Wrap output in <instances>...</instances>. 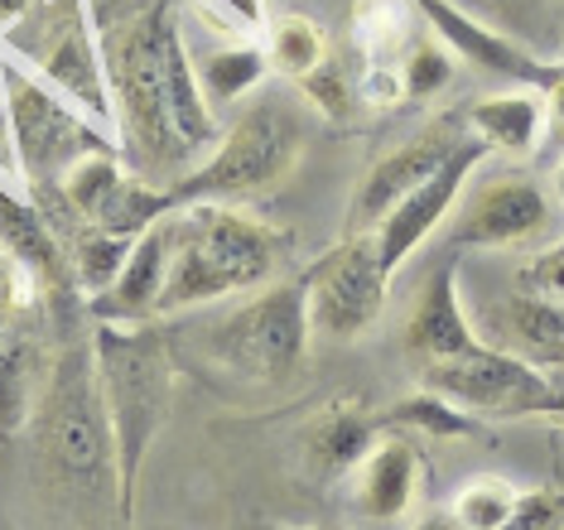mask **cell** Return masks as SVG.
Instances as JSON below:
<instances>
[{"label": "cell", "mask_w": 564, "mask_h": 530, "mask_svg": "<svg viewBox=\"0 0 564 530\" xmlns=\"http://www.w3.org/2000/svg\"><path fill=\"white\" fill-rule=\"evenodd\" d=\"M184 0H93L126 164L160 188L194 174L223 126L198 83V58L178 24Z\"/></svg>", "instance_id": "6da1fadb"}, {"label": "cell", "mask_w": 564, "mask_h": 530, "mask_svg": "<svg viewBox=\"0 0 564 530\" xmlns=\"http://www.w3.org/2000/svg\"><path fill=\"white\" fill-rule=\"evenodd\" d=\"M30 430L40 439L44 483L58 493V501L117 497V444H111L93 343H73L48 361Z\"/></svg>", "instance_id": "7a4b0ae2"}, {"label": "cell", "mask_w": 564, "mask_h": 530, "mask_svg": "<svg viewBox=\"0 0 564 530\" xmlns=\"http://www.w3.org/2000/svg\"><path fill=\"white\" fill-rule=\"evenodd\" d=\"M285 261V237L261 217L232 208V203H184L174 208V256L170 280L160 294V318L184 309L227 300V294L261 290Z\"/></svg>", "instance_id": "3957f363"}, {"label": "cell", "mask_w": 564, "mask_h": 530, "mask_svg": "<svg viewBox=\"0 0 564 530\" xmlns=\"http://www.w3.org/2000/svg\"><path fill=\"white\" fill-rule=\"evenodd\" d=\"M97 381L107 400L111 444H117V511H135V487L145 454L155 444L170 410V347L155 323H111L97 318Z\"/></svg>", "instance_id": "277c9868"}, {"label": "cell", "mask_w": 564, "mask_h": 530, "mask_svg": "<svg viewBox=\"0 0 564 530\" xmlns=\"http://www.w3.org/2000/svg\"><path fill=\"white\" fill-rule=\"evenodd\" d=\"M6 48L20 54L44 83H54L63 97H73L97 126L117 121L101 39L87 0H34L24 15L6 24Z\"/></svg>", "instance_id": "5b68a950"}, {"label": "cell", "mask_w": 564, "mask_h": 530, "mask_svg": "<svg viewBox=\"0 0 564 530\" xmlns=\"http://www.w3.org/2000/svg\"><path fill=\"white\" fill-rule=\"evenodd\" d=\"M0 87H6V121L15 136V160L30 188L58 184L83 154L117 150L107 136H97L93 116L73 97H63L54 83H44L34 68H20L10 54H0Z\"/></svg>", "instance_id": "8992f818"}, {"label": "cell", "mask_w": 564, "mask_h": 530, "mask_svg": "<svg viewBox=\"0 0 564 530\" xmlns=\"http://www.w3.org/2000/svg\"><path fill=\"white\" fill-rule=\"evenodd\" d=\"M314 323H310V280H280L237 304L208 333L213 361L256 386H285L304 367Z\"/></svg>", "instance_id": "52a82bcc"}, {"label": "cell", "mask_w": 564, "mask_h": 530, "mask_svg": "<svg viewBox=\"0 0 564 530\" xmlns=\"http://www.w3.org/2000/svg\"><path fill=\"white\" fill-rule=\"evenodd\" d=\"M294 160H300L294 121L275 101H251L227 126V136L213 145L208 160L170 188V203L184 208V203H208V198L213 203L251 198V193L280 184L294 170Z\"/></svg>", "instance_id": "ba28073f"}, {"label": "cell", "mask_w": 564, "mask_h": 530, "mask_svg": "<svg viewBox=\"0 0 564 530\" xmlns=\"http://www.w3.org/2000/svg\"><path fill=\"white\" fill-rule=\"evenodd\" d=\"M310 280V323L318 338L352 343L362 338L387 309V280L391 270L381 261L377 231H348L333 251L304 270Z\"/></svg>", "instance_id": "9c48e42d"}, {"label": "cell", "mask_w": 564, "mask_h": 530, "mask_svg": "<svg viewBox=\"0 0 564 530\" xmlns=\"http://www.w3.org/2000/svg\"><path fill=\"white\" fill-rule=\"evenodd\" d=\"M420 386L464 410H482V415H531L535 400L545 396L550 377L517 353L473 347V353H458V357L425 361L420 367Z\"/></svg>", "instance_id": "30bf717a"}, {"label": "cell", "mask_w": 564, "mask_h": 530, "mask_svg": "<svg viewBox=\"0 0 564 530\" xmlns=\"http://www.w3.org/2000/svg\"><path fill=\"white\" fill-rule=\"evenodd\" d=\"M464 140H468L464 126L444 116V121L425 126L420 136H410L405 145H395L391 154H381V160L367 170L362 188H357V198H352L348 231H377L381 217H387L415 184H425V179L440 170V164H444L458 145H464Z\"/></svg>", "instance_id": "8fae6325"}, {"label": "cell", "mask_w": 564, "mask_h": 530, "mask_svg": "<svg viewBox=\"0 0 564 530\" xmlns=\"http://www.w3.org/2000/svg\"><path fill=\"white\" fill-rule=\"evenodd\" d=\"M482 150H487V140L482 136H468L464 145H458L448 160L434 170L425 184H415L405 193L395 208L377 223V241H381V261H387V270L395 275L405 261H410V251L420 247V241L430 237L434 227L448 217V208L458 203V193H464L468 184V174H473V164L482 160Z\"/></svg>", "instance_id": "7c38bea8"}, {"label": "cell", "mask_w": 564, "mask_h": 530, "mask_svg": "<svg viewBox=\"0 0 564 530\" xmlns=\"http://www.w3.org/2000/svg\"><path fill=\"white\" fill-rule=\"evenodd\" d=\"M545 227V193L525 174H497L464 198L448 241L454 247H511Z\"/></svg>", "instance_id": "4fadbf2b"}, {"label": "cell", "mask_w": 564, "mask_h": 530, "mask_svg": "<svg viewBox=\"0 0 564 530\" xmlns=\"http://www.w3.org/2000/svg\"><path fill=\"white\" fill-rule=\"evenodd\" d=\"M0 251L30 275L34 290L54 294V304H63V294L78 290L68 266V247H63L58 227L48 223V213L40 208V198H15L0 184Z\"/></svg>", "instance_id": "5bb4252c"}, {"label": "cell", "mask_w": 564, "mask_h": 530, "mask_svg": "<svg viewBox=\"0 0 564 530\" xmlns=\"http://www.w3.org/2000/svg\"><path fill=\"white\" fill-rule=\"evenodd\" d=\"M170 256H174V213H164L160 223H150L135 237L117 284L93 300V318H111V323L160 318V294H164V280H170Z\"/></svg>", "instance_id": "9a60e30c"}, {"label": "cell", "mask_w": 564, "mask_h": 530, "mask_svg": "<svg viewBox=\"0 0 564 530\" xmlns=\"http://www.w3.org/2000/svg\"><path fill=\"white\" fill-rule=\"evenodd\" d=\"M420 10H425V20L440 30V39L448 48H458L468 63H478V68L497 73V77H511V83H525V87H550L560 77V68H545V63H535L531 54H521L511 39L482 30V24H473L458 6H448V0H415Z\"/></svg>", "instance_id": "2e32d148"}, {"label": "cell", "mask_w": 564, "mask_h": 530, "mask_svg": "<svg viewBox=\"0 0 564 530\" xmlns=\"http://www.w3.org/2000/svg\"><path fill=\"white\" fill-rule=\"evenodd\" d=\"M405 347L410 357H458V353H473L478 333L468 328L464 309H458V284H454V266H440L434 275L425 280L415 309H410V323H405Z\"/></svg>", "instance_id": "e0dca14e"}, {"label": "cell", "mask_w": 564, "mask_h": 530, "mask_svg": "<svg viewBox=\"0 0 564 530\" xmlns=\"http://www.w3.org/2000/svg\"><path fill=\"white\" fill-rule=\"evenodd\" d=\"M352 477H357V501H362L367 516H377V521H401L410 511V501H415V487H420V454L401 434L377 439L371 454L352 468Z\"/></svg>", "instance_id": "ac0fdd59"}, {"label": "cell", "mask_w": 564, "mask_h": 530, "mask_svg": "<svg viewBox=\"0 0 564 530\" xmlns=\"http://www.w3.org/2000/svg\"><path fill=\"white\" fill-rule=\"evenodd\" d=\"M48 367L40 361V338L30 328H10L0 338V439H15L34 420Z\"/></svg>", "instance_id": "d6986e66"}, {"label": "cell", "mask_w": 564, "mask_h": 530, "mask_svg": "<svg viewBox=\"0 0 564 530\" xmlns=\"http://www.w3.org/2000/svg\"><path fill=\"white\" fill-rule=\"evenodd\" d=\"M497 328H502L511 353L525 357L531 367H564V304L517 294L497 309Z\"/></svg>", "instance_id": "ffe728a7"}, {"label": "cell", "mask_w": 564, "mask_h": 530, "mask_svg": "<svg viewBox=\"0 0 564 530\" xmlns=\"http://www.w3.org/2000/svg\"><path fill=\"white\" fill-rule=\"evenodd\" d=\"M371 444H377V420L357 405H328L304 430V448L318 473H352L371 454Z\"/></svg>", "instance_id": "44dd1931"}, {"label": "cell", "mask_w": 564, "mask_h": 530, "mask_svg": "<svg viewBox=\"0 0 564 530\" xmlns=\"http://www.w3.org/2000/svg\"><path fill=\"white\" fill-rule=\"evenodd\" d=\"M63 247H68V266H73V280H78V294L97 300L101 290L117 284L135 237H121V231H107L97 223H73V227H63Z\"/></svg>", "instance_id": "7402d4cb"}, {"label": "cell", "mask_w": 564, "mask_h": 530, "mask_svg": "<svg viewBox=\"0 0 564 530\" xmlns=\"http://www.w3.org/2000/svg\"><path fill=\"white\" fill-rule=\"evenodd\" d=\"M468 121L487 145H497L507 154H531L545 131V107H541V97H531V93H507V97L478 101V107L468 111Z\"/></svg>", "instance_id": "603a6c76"}, {"label": "cell", "mask_w": 564, "mask_h": 530, "mask_svg": "<svg viewBox=\"0 0 564 530\" xmlns=\"http://www.w3.org/2000/svg\"><path fill=\"white\" fill-rule=\"evenodd\" d=\"M265 73H271V58H265V48L247 44V39H241V44H227V48H213V54L198 58V83H203V93H208L213 107H232V101H241Z\"/></svg>", "instance_id": "cb8c5ba5"}, {"label": "cell", "mask_w": 564, "mask_h": 530, "mask_svg": "<svg viewBox=\"0 0 564 530\" xmlns=\"http://www.w3.org/2000/svg\"><path fill=\"white\" fill-rule=\"evenodd\" d=\"M265 58H271V68L280 77H310L318 63H328V39L318 30V20L310 15H275L265 24Z\"/></svg>", "instance_id": "d4e9b609"}, {"label": "cell", "mask_w": 564, "mask_h": 530, "mask_svg": "<svg viewBox=\"0 0 564 530\" xmlns=\"http://www.w3.org/2000/svg\"><path fill=\"white\" fill-rule=\"evenodd\" d=\"M511 516H517V493H511L507 483H492V477L473 483L468 493H458V501H454V521L473 526V530L511 526Z\"/></svg>", "instance_id": "484cf974"}, {"label": "cell", "mask_w": 564, "mask_h": 530, "mask_svg": "<svg viewBox=\"0 0 564 530\" xmlns=\"http://www.w3.org/2000/svg\"><path fill=\"white\" fill-rule=\"evenodd\" d=\"M391 424H410V430L420 434H473V420L464 415V405H454V400L434 396V391H420L415 400H405V405L391 410Z\"/></svg>", "instance_id": "4316f807"}, {"label": "cell", "mask_w": 564, "mask_h": 530, "mask_svg": "<svg viewBox=\"0 0 564 530\" xmlns=\"http://www.w3.org/2000/svg\"><path fill=\"white\" fill-rule=\"evenodd\" d=\"M300 93H304L310 107H318V116H328V121H348L357 87L348 83V73L328 58V63H318L310 77H300Z\"/></svg>", "instance_id": "83f0119b"}, {"label": "cell", "mask_w": 564, "mask_h": 530, "mask_svg": "<svg viewBox=\"0 0 564 530\" xmlns=\"http://www.w3.org/2000/svg\"><path fill=\"white\" fill-rule=\"evenodd\" d=\"M448 54L440 44H415V54L405 63V97H434L448 83Z\"/></svg>", "instance_id": "f1b7e54d"}, {"label": "cell", "mask_w": 564, "mask_h": 530, "mask_svg": "<svg viewBox=\"0 0 564 530\" xmlns=\"http://www.w3.org/2000/svg\"><path fill=\"white\" fill-rule=\"evenodd\" d=\"M194 6L208 15V10H232V20H237V34H256V30H265V10H261V0H194Z\"/></svg>", "instance_id": "f546056e"}, {"label": "cell", "mask_w": 564, "mask_h": 530, "mask_svg": "<svg viewBox=\"0 0 564 530\" xmlns=\"http://www.w3.org/2000/svg\"><path fill=\"white\" fill-rule=\"evenodd\" d=\"M550 140H555V145H564V68H560V77L555 83H550Z\"/></svg>", "instance_id": "4dcf8cb0"}, {"label": "cell", "mask_w": 564, "mask_h": 530, "mask_svg": "<svg viewBox=\"0 0 564 530\" xmlns=\"http://www.w3.org/2000/svg\"><path fill=\"white\" fill-rule=\"evenodd\" d=\"M535 410H541V415H560L564 420V381H550L545 396L535 400Z\"/></svg>", "instance_id": "1f68e13d"}, {"label": "cell", "mask_w": 564, "mask_h": 530, "mask_svg": "<svg viewBox=\"0 0 564 530\" xmlns=\"http://www.w3.org/2000/svg\"><path fill=\"white\" fill-rule=\"evenodd\" d=\"M535 275H541L545 290H560V294H564V251H560V256H550V261L535 270Z\"/></svg>", "instance_id": "d6a6232c"}, {"label": "cell", "mask_w": 564, "mask_h": 530, "mask_svg": "<svg viewBox=\"0 0 564 530\" xmlns=\"http://www.w3.org/2000/svg\"><path fill=\"white\" fill-rule=\"evenodd\" d=\"M30 6H34V0H0V30H6V24L15 20V15H24Z\"/></svg>", "instance_id": "836d02e7"}, {"label": "cell", "mask_w": 564, "mask_h": 530, "mask_svg": "<svg viewBox=\"0 0 564 530\" xmlns=\"http://www.w3.org/2000/svg\"><path fill=\"white\" fill-rule=\"evenodd\" d=\"M555 193H560V203H564V160H560V170H555Z\"/></svg>", "instance_id": "e575fe53"}]
</instances>
